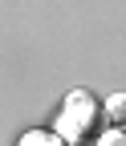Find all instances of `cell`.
Segmentation results:
<instances>
[{"instance_id": "1", "label": "cell", "mask_w": 126, "mask_h": 146, "mask_svg": "<svg viewBox=\"0 0 126 146\" xmlns=\"http://www.w3.org/2000/svg\"><path fill=\"white\" fill-rule=\"evenodd\" d=\"M89 122H94V98H89V94H73V98H69V106H65L61 130H65L69 138H81Z\"/></svg>"}, {"instance_id": "2", "label": "cell", "mask_w": 126, "mask_h": 146, "mask_svg": "<svg viewBox=\"0 0 126 146\" xmlns=\"http://www.w3.org/2000/svg\"><path fill=\"white\" fill-rule=\"evenodd\" d=\"M106 114H110L114 126H122V122H126V94H114L110 102H106Z\"/></svg>"}, {"instance_id": "3", "label": "cell", "mask_w": 126, "mask_h": 146, "mask_svg": "<svg viewBox=\"0 0 126 146\" xmlns=\"http://www.w3.org/2000/svg\"><path fill=\"white\" fill-rule=\"evenodd\" d=\"M21 146H61V138H53V134H41V130H37V134H25Z\"/></svg>"}, {"instance_id": "4", "label": "cell", "mask_w": 126, "mask_h": 146, "mask_svg": "<svg viewBox=\"0 0 126 146\" xmlns=\"http://www.w3.org/2000/svg\"><path fill=\"white\" fill-rule=\"evenodd\" d=\"M102 146H126V134H110V138H106Z\"/></svg>"}]
</instances>
